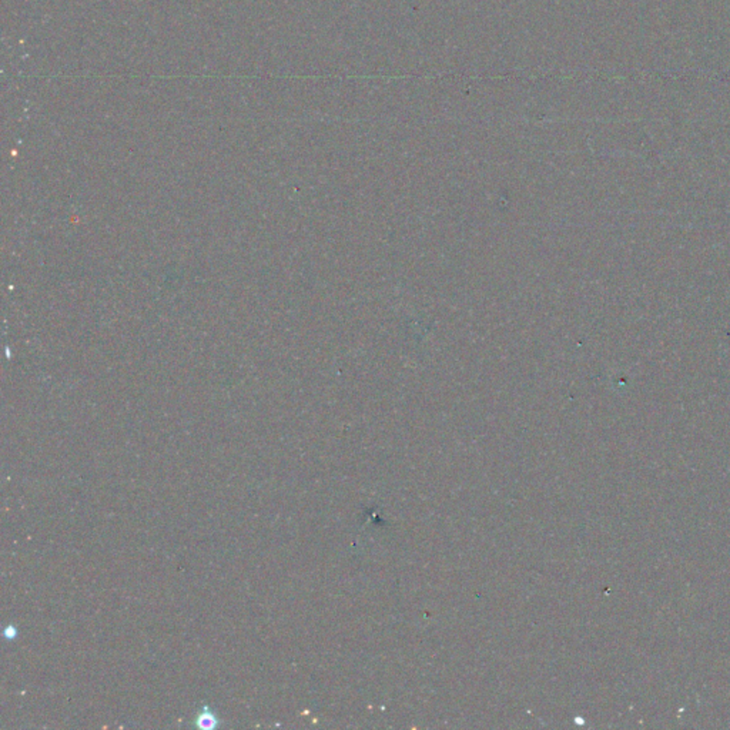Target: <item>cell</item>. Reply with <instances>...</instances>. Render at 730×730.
I'll list each match as a JSON object with an SVG mask.
<instances>
[{
    "mask_svg": "<svg viewBox=\"0 0 730 730\" xmlns=\"http://www.w3.org/2000/svg\"><path fill=\"white\" fill-rule=\"evenodd\" d=\"M196 726L203 730H211L216 726H218V720L213 712L208 710V707H203V712L197 716Z\"/></svg>",
    "mask_w": 730,
    "mask_h": 730,
    "instance_id": "cell-1",
    "label": "cell"
}]
</instances>
